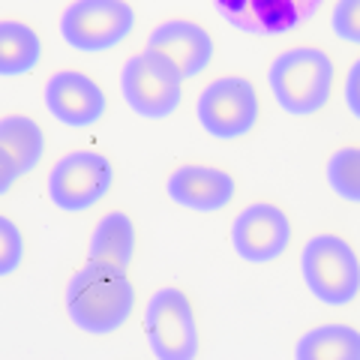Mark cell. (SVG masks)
<instances>
[{"instance_id": "obj_1", "label": "cell", "mask_w": 360, "mask_h": 360, "mask_svg": "<svg viewBox=\"0 0 360 360\" xmlns=\"http://www.w3.org/2000/svg\"><path fill=\"white\" fill-rule=\"evenodd\" d=\"M135 307V288L127 267L111 262H90L66 285V315L84 333H115L127 324Z\"/></svg>"}, {"instance_id": "obj_2", "label": "cell", "mask_w": 360, "mask_h": 360, "mask_svg": "<svg viewBox=\"0 0 360 360\" xmlns=\"http://www.w3.org/2000/svg\"><path fill=\"white\" fill-rule=\"evenodd\" d=\"M267 82L279 108L295 117H307L328 105L333 87V60L321 49L297 45L270 63Z\"/></svg>"}, {"instance_id": "obj_3", "label": "cell", "mask_w": 360, "mask_h": 360, "mask_svg": "<svg viewBox=\"0 0 360 360\" xmlns=\"http://www.w3.org/2000/svg\"><path fill=\"white\" fill-rule=\"evenodd\" d=\"M303 283L315 300L345 307L360 295V258L340 234H315L300 252Z\"/></svg>"}, {"instance_id": "obj_4", "label": "cell", "mask_w": 360, "mask_h": 360, "mask_svg": "<svg viewBox=\"0 0 360 360\" xmlns=\"http://www.w3.org/2000/svg\"><path fill=\"white\" fill-rule=\"evenodd\" d=\"M120 84L127 105L148 120H162L174 115L180 96H184V75H180V70L162 51L150 49V45L127 60Z\"/></svg>"}, {"instance_id": "obj_5", "label": "cell", "mask_w": 360, "mask_h": 360, "mask_svg": "<svg viewBox=\"0 0 360 360\" xmlns=\"http://www.w3.org/2000/svg\"><path fill=\"white\" fill-rule=\"evenodd\" d=\"M135 13L127 0H72L60 15V37L84 54L115 49L132 33Z\"/></svg>"}, {"instance_id": "obj_6", "label": "cell", "mask_w": 360, "mask_h": 360, "mask_svg": "<svg viewBox=\"0 0 360 360\" xmlns=\"http://www.w3.org/2000/svg\"><path fill=\"white\" fill-rule=\"evenodd\" d=\"M150 352L160 360L198 357V324L193 303L180 288H160L144 312Z\"/></svg>"}, {"instance_id": "obj_7", "label": "cell", "mask_w": 360, "mask_h": 360, "mask_svg": "<svg viewBox=\"0 0 360 360\" xmlns=\"http://www.w3.org/2000/svg\"><path fill=\"white\" fill-rule=\"evenodd\" d=\"M195 115L205 132L213 135V139L222 141L240 139L258 120V94L250 78L240 75L217 78V82H210L201 90Z\"/></svg>"}, {"instance_id": "obj_8", "label": "cell", "mask_w": 360, "mask_h": 360, "mask_svg": "<svg viewBox=\"0 0 360 360\" xmlns=\"http://www.w3.org/2000/svg\"><path fill=\"white\" fill-rule=\"evenodd\" d=\"M115 180L111 160L94 150H72L60 156L49 177L51 205L66 213H82L103 201Z\"/></svg>"}, {"instance_id": "obj_9", "label": "cell", "mask_w": 360, "mask_h": 360, "mask_svg": "<svg viewBox=\"0 0 360 360\" xmlns=\"http://www.w3.org/2000/svg\"><path fill=\"white\" fill-rule=\"evenodd\" d=\"M324 0H213V9L246 37H283L319 13Z\"/></svg>"}, {"instance_id": "obj_10", "label": "cell", "mask_w": 360, "mask_h": 360, "mask_svg": "<svg viewBox=\"0 0 360 360\" xmlns=\"http://www.w3.org/2000/svg\"><path fill=\"white\" fill-rule=\"evenodd\" d=\"M291 243V222L283 207L255 201L231 222V246L243 262L267 264L276 262Z\"/></svg>"}, {"instance_id": "obj_11", "label": "cell", "mask_w": 360, "mask_h": 360, "mask_svg": "<svg viewBox=\"0 0 360 360\" xmlns=\"http://www.w3.org/2000/svg\"><path fill=\"white\" fill-rule=\"evenodd\" d=\"M45 108L54 115V120H60L63 127L84 129L105 115V94L94 78L75 70L54 72L45 84Z\"/></svg>"}, {"instance_id": "obj_12", "label": "cell", "mask_w": 360, "mask_h": 360, "mask_svg": "<svg viewBox=\"0 0 360 360\" xmlns=\"http://www.w3.org/2000/svg\"><path fill=\"white\" fill-rule=\"evenodd\" d=\"M168 198L180 207L198 210V213H213L231 205L234 198V177L222 168L210 165H184L168 177Z\"/></svg>"}, {"instance_id": "obj_13", "label": "cell", "mask_w": 360, "mask_h": 360, "mask_svg": "<svg viewBox=\"0 0 360 360\" xmlns=\"http://www.w3.org/2000/svg\"><path fill=\"white\" fill-rule=\"evenodd\" d=\"M150 49L162 51L172 60L184 78H195L207 70V63L213 60V39L210 33L186 18H172L162 21L160 27L150 33L148 39Z\"/></svg>"}, {"instance_id": "obj_14", "label": "cell", "mask_w": 360, "mask_h": 360, "mask_svg": "<svg viewBox=\"0 0 360 360\" xmlns=\"http://www.w3.org/2000/svg\"><path fill=\"white\" fill-rule=\"evenodd\" d=\"M45 150V135L37 120L25 115H6L0 120V153L18 168V174H30L39 165Z\"/></svg>"}, {"instance_id": "obj_15", "label": "cell", "mask_w": 360, "mask_h": 360, "mask_svg": "<svg viewBox=\"0 0 360 360\" xmlns=\"http://www.w3.org/2000/svg\"><path fill=\"white\" fill-rule=\"evenodd\" d=\"M135 252V225L123 210H115L96 222L87 243V258L94 262H111L120 267H129Z\"/></svg>"}, {"instance_id": "obj_16", "label": "cell", "mask_w": 360, "mask_h": 360, "mask_svg": "<svg viewBox=\"0 0 360 360\" xmlns=\"http://www.w3.org/2000/svg\"><path fill=\"white\" fill-rule=\"evenodd\" d=\"M297 360H360V330L348 324L312 328L295 348Z\"/></svg>"}, {"instance_id": "obj_17", "label": "cell", "mask_w": 360, "mask_h": 360, "mask_svg": "<svg viewBox=\"0 0 360 360\" xmlns=\"http://www.w3.org/2000/svg\"><path fill=\"white\" fill-rule=\"evenodd\" d=\"M42 45L37 30L21 21H4L0 25V75L15 78L30 72L39 63Z\"/></svg>"}, {"instance_id": "obj_18", "label": "cell", "mask_w": 360, "mask_h": 360, "mask_svg": "<svg viewBox=\"0 0 360 360\" xmlns=\"http://www.w3.org/2000/svg\"><path fill=\"white\" fill-rule=\"evenodd\" d=\"M328 184L340 198L360 205V148H340L330 156Z\"/></svg>"}, {"instance_id": "obj_19", "label": "cell", "mask_w": 360, "mask_h": 360, "mask_svg": "<svg viewBox=\"0 0 360 360\" xmlns=\"http://www.w3.org/2000/svg\"><path fill=\"white\" fill-rule=\"evenodd\" d=\"M330 27L340 39L360 45V0H336Z\"/></svg>"}, {"instance_id": "obj_20", "label": "cell", "mask_w": 360, "mask_h": 360, "mask_svg": "<svg viewBox=\"0 0 360 360\" xmlns=\"http://www.w3.org/2000/svg\"><path fill=\"white\" fill-rule=\"evenodd\" d=\"M0 240H4L0 276H9L21 264V255H25V240H21V231H18V225L9 217H0Z\"/></svg>"}, {"instance_id": "obj_21", "label": "cell", "mask_w": 360, "mask_h": 360, "mask_svg": "<svg viewBox=\"0 0 360 360\" xmlns=\"http://www.w3.org/2000/svg\"><path fill=\"white\" fill-rule=\"evenodd\" d=\"M345 105L348 111L360 120V58L352 63L348 70V78H345Z\"/></svg>"}]
</instances>
